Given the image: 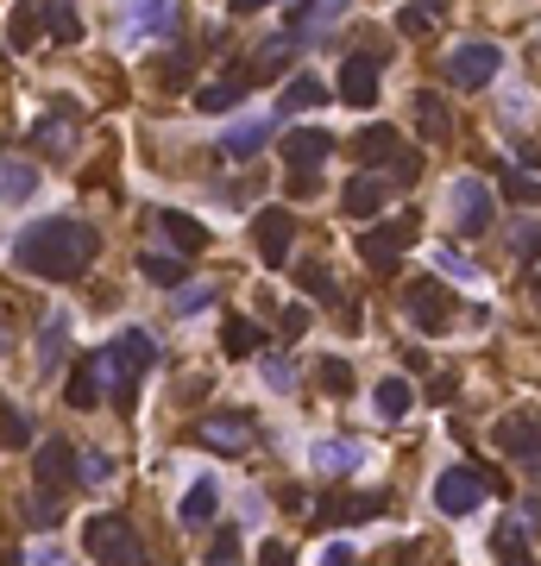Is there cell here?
<instances>
[{
    "mask_svg": "<svg viewBox=\"0 0 541 566\" xmlns=\"http://www.w3.org/2000/svg\"><path fill=\"white\" fill-rule=\"evenodd\" d=\"M102 252V233L89 221H70V214H51V221H32L13 246V271L26 278H45V283H63V278H82Z\"/></svg>",
    "mask_w": 541,
    "mask_h": 566,
    "instance_id": "1",
    "label": "cell"
},
{
    "mask_svg": "<svg viewBox=\"0 0 541 566\" xmlns=\"http://www.w3.org/2000/svg\"><path fill=\"white\" fill-rule=\"evenodd\" d=\"M82 541H89V554L102 566H145V547H139L127 516H89V522H82Z\"/></svg>",
    "mask_w": 541,
    "mask_h": 566,
    "instance_id": "2",
    "label": "cell"
},
{
    "mask_svg": "<svg viewBox=\"0 0 541 566\" xmlns=\"http://www.w3.org/2000/svg\"><path fill=\"white\" fill-rule=\"evenodd\" d=\"M491 485H497V479H491L485 465H454V472H440L435 479V504L447 516H472L491 497Z\"/></svg>",
    "mask_w": 541,
    "mask_h": 566,
    "instance_id": "3",
    "label": "cell"
},
{
    "mask_svg": "<svg viewBox=\"0 0 541 566\" xmlns=\"http://www.w3.org/2000/svg\"><path fill=\"white\" fill-rule=\"evenodd\" d=\"M152 359H157V346H152V334H139V328H127V334L107 346V365H120V372H107L114 390H120V403H132V390H139V378L152 372Z\"/></svg>",
    "mask_w": 541,
    "mask_h": 566,
    "instance_id": "4",
    "label": "cell"
},
{
    "mask_svg": "<svg viewBox=\"0 0 541 566\" xmlns=\"http://www.w3.org/2000/svg\"><path fill=\"white\" fill-rule=\"evenodd\" d=\"M497 447L510 453L529 479L541 485V415L536 410H510L504 422H497Z\"/></svg>",
    "mask_w": 541,
    "mask_h": 566,
    "instance_id": "5",
    "label": "cell"
},
{
    "mask_svg": "<svg viewBox=\"0 0 541 566\" xmlns=\"http://www.w3.org/2000/svg\"><path fill=\"white\" fill-rule=\"evenodd\" d=\"M403 315H410L422 334H447V328H454V296H447L435 278H422V283L403 290Z\"/></svg>",
    "mask_w": 541,
    "mask_h": 566,
    "instance_id": "6",
    "label": "cell"
},
{
    "mask_svg": "<svg viewBox=\"0 0 541 566\" xmlns=\"http://www.w3.org/2000/svg\"><path fill=\"white\" fill-rule=\"evenodd\" d=\"M497 70H504V51L491 38H466L460 51L447 57V82H460V89H485Z\"/></svg>",
    "mask_w": 541,
    "mask_h": 566,
    "instance_id": "7",
    "label": "cell"
},
{
    "mask_svg": "<svg viewBox=\"0 0 541 566\" xmlns=\"http://www.w3.org/2000/svg\"><path fill=\"white\" fill-rule=\"evenodd\" d=\"M410 239H415V221H378V227L360 239V258L372 271H397V258L410 252Z\"/></svg>",
    "mask_w": 541,
    "mask_h": 566,
    "instance_id": "8",
    "label": "cell"
},
{
    "mask_svg": "<svg viewBox=\"0 0 541 566\" xmlns=\"http://www.w3.org/2000/svg\"><path fill=\"white\" fill-rule=\"evenodd\" d=\"M378 510H385V497H378V491H328V497L315 504V522L346 529V522H372Z\"/></svg>",
    "mask_w": 541,
    "mask_h": 566,
    "instance_id": "9",
    "label": "cell"
},
{
    "mask_svg": "<svg viewBox=\"0 0 541 566\" xmlns=\"http://www.w3.org/2000/svg\"><path fill=\"white\" fill-rule=\"evenodd\" d=\"M177 7H170V0H127V7H120V32H127V38H170V32H177Z\"/></svg>",
    "mask_w": 541,
    "mask_h": 566,
    "instance_id": "10",
    "label": "cell"
},
{
    "mask_svg": "<svg viewBox=\"0 0 541 566\" xmlns=\"http://www.w3.org/2000/svg\"><path fill=\"white\" fill-rule=\"evenodd\" d=\"M378 63H385L378 51H353V57H346V63H340V102H346V107H372V102H378Z\"/></svg>",
    "mask_w": 541,
    "mask_h": 566,
    "instance_id": "11",
    "label": "cell"
},
{
    "mask_svg": "<svg viewBox=\"0 0 541 566\" xmlns=\"http://www.w3.org/2000/svg\"><path fill=\"white\" fill-rule=\"evenodd\" d=\"M454 227L472 233V239L491 227V189L479 177H460V182H454Z\"/></svg>",
    "mask_w": 541,
    "mask_h": 566,
    "instance_id": "12",
    "label": "cell"
},
{
    "mask_svg": "<svg viewBox=\"0 0 541 566\" xmlns=\"http://www.w3.org/2000/svg\"><path fill=\"white\" fill-rule=\"evenodd\" d=\"M252 239H258V258H264V264L278 271V264L290 258V239H296V221H290L284 208H264V214L252 221Z\"/></svg>",
    "mask_w": 541,
    "mask_h": 566,
    "instance_id": "13",
    "label": "cell"
},
{
    "mask_svg": "<svg viewBox=\"0 0 541 566\" xmlns=\"http://www.w3.org/2000/svg\"><path fill=\"white\" fill-rule=\"evenodd\" d=\"M196 440L214 447V453H246V447L258 440V428L246 422V415H208V422H196Z\"/></svg>",
    "mask_w": 541,
    "mask_h": 566,
    "instance_id": "14",
    "label": "cell"
},
{
    "mask_svg": "<svg viewBox=\"0 0 541 566\" xmlns=\"http://www.w3.org/2000/svg\"><path fill=\"white\" fill-rule=\"evenodd\" d=\"M328 152H334L328 127H296V132H284V164H290V170H315V164H328Z\"/></svg>",
    "mask_w": 541,
    "mask_h": 566,
    "instance_id": "15",
    "label": "cell"
},
{
    "mask_svg": "<svg viewBox=\"0 0 541 566\" xmlns=\"http://www.w3.org/2000/svg\"><path fill=\"white\" fill-rule=\"evenodd\" d=\"M102 385H107V353H102V359H82L77 372H70L63 403H70V410H95V403H102Z\"/></svg>",
    "mask_w": 541,
    "mask_h": 566,
    "instance_id": "16",
    "label": "cell"
},
{
    "mask_svg": "<svg viewBox=\"0 0 541 566\" xmlns=\"http://www.w3.org/2000/svg\"><path fill=\"white\" fill-rule=\"evenodd\" d=\"M340 13H346V0H303L296 13H290V32H296V45H309V38H321V32L334 26Z\"/></svg>",
    "mask_w": 541,
    "mask_h": 566,
    "instance_id": "17",
    "label": "cell"
},
{
    "mask_svg": "<svg viewBox=\"0 0 541 566\" xmlns=\"http://www.w3.org/2000/svg\"><path fill=\"white\" fill-rule=\"evenodd\" d=\"M410 114H415V132H422L428 145H440V139H454V114H447V102H440V95H428V89H422Z\"/></svg>",
    "mask_w": 541,
    "mask_h": 566,
    "instance_id": "18",
    "label": "cell"
},
{
    "mask_svg": "<svg viewBox=\"0 0 541 566\" xmlns=\"http://www.w3.org/2000/svg\"><path fill=\"white\" fill-rule=\"evenodd\" d=\"M360 460H365L360 440H315V447H309V465H315V472H334V479H340V472H353Z\"/></svg>",
    "mask_w": 541,
    "mask_h": 566,
    "instance_id": "19",
    "label": "cell"
},
{
    "mask_svg": "<svg viewBox=\"0 0 541 566\" xmlns=\"http://www.w3.org/2000/svg\"><path fill=\"white\" fill-rule=\"evenodd\" d=\"M70 465H77L70 440H45V447H38V485H45V491H63V485H70Z\"/></svg>",
    "mask_w": 541,
    "mask_h": 566,
    "instance_id": "20",
    "label": "cell"
},
{
    "mask_svg": "<svg viewBox=\"0 0 541 566\" xmlns=\"http://www.w3.org/2000/svg\"><path fill=\"white\" fill-rule=\"evenodd\" d=\"M385 196H390L385 177H353L346 182V214H353V221H372V214L385 208Z\"/></svg>",
    "mask_w": 541,
    "mask_h": 566,
    "instance_id": "21",
    "label": "cell"
},
{
    "mask_svg": "<svg viewBox=\"0 0 541 566\" xmlns=\"http://www.w3.org/2000/svg\"><path fill=\"white\" fill-rule=\"evenodd\" d=\"M271 132H278V120H246V127H233L227 139H221V157H252L271 145Z\"/></svg>",
    "mask_w": 541,
    "mask_h": 566,
    "instance_id": "22",
    "label": "cell"
},
{
    "mask_svg": "<svg viewBox=\"0 0 541 566\" xmlns=\"http://www.w3.org/2000/svg\"><path fill=\"white\" fill-rule=\"evenodd\" d=\"M32 189H38V170L26 157H0V202H26Z\"/></svg>",
    "mask_w": 541,
    "mask_h": 566,
    "instance_id": "23",
    "label": "cell"
},
{
    "mask_svg": "<svg viewBox=\"0 0 541 566\" xmlns=\"http://www.w3.org/2000/svg\"><path fill=\"white\" fill-rule=\"evenodd\" d=\"M157 227H164V239H170L177 252H202L208 246V227L202 221H189V214H157Z\"/></svg>",
    "mask_w": 541,
    "mask_h": 566,
    "instance_id": "24",
    "label": "cell"
},
{
    "mask_svg": "<svg viewBox=\"0 0 541 566\" xmlns=\"http://www.w3.org/2000/svg\"><path fill=\"white\" fill-rule=\"evenodd\" d=\"M258 346H264V328H258V321H227V328H221V353H227V359H246Z\"/></svg>",
    "mask_w": 541,
    "mask_h": 566,
    "instance_id": "25",
    "label": "cell"
},
{
    "mask_svg": "<svg viewBox=\"0 0 541 566\" xmlns=\"http://www.w3.org/2000/svg\"><path fill=\"white\" fill-rule=\"evenodd\" d=\"M491 547H497V566H536V554H529V541H522V522H516V516L497 529Z\"/></svg>",
    "mask_w": 541,
    "mask_h": 566,
    "instance_id": "26",
    "label": "cell"
},
{
    "mask_svg": "<svg viewBox=\"0 0 541 566\" xmlns=\"http://www.w3.org/2000/svg\"><path fill=\"white\" fill-rule=\"evenodd\" d=\"M63 340H70V315L57 309V315H45V334H38V359H45V372H57V359H63Z\"/></svg>",
    "mask_w": 541,
    "mask_h": 566,
    "instance_id": "27",
    "label": "cell"
},
{
    "mask_svg": "<svg viewBox=\"0 0 541 566\" xmlns=\"http://www.w3.org/2000/svg\"><path fill=\"white\" fill-rule=\"evenodd\" d=\"M32 139H38L45 152H70V139H77V114H63V107H57L51 120H38V132H32Z\"/></svg>",
    "mask_w": 541,
    "mask_h": 566,
    "instance_id": "28",
    "label": "cell"
},
{
    "mask_svg": "<svg viewBox=\"0 0 541 566\" xmlns=\"http://www.w3.org/2000/svg\"><path fill=\"white\" fill-rule=\"evenodd\" d=\"M303 107H321V82H315V76H296V82L284 89V95H278V120L303 114Z\"/></svg>",
    "mask_w": 541,
    "mask_h": 566,
    "instance_id": "29",
    "label": "cell"
},
{
    "mask_svg": "<svg viewBox=\"0 0 541 566\" xmlns=\"http://www.w3.org/2000/svg\"><path fill=\"white\" fill-rule=\"evenodd\" d=\"M45 32L63 38V45H77V38H82V13L70 7V0H51V7H45Z\"/></svg>",
    "mask_w": 541,
    "mask_h": 566,
    "instance_id": "30",
    "label": "cell"
},
{
    "mask_svg": "<svg viewBox=\"0 0 541 566\" xmlns=\"http://www.w3.org/2000/svg\"><path fill=\"white\" fill-rule=\"evenodd\" d=\"M246 95V76H233V82H208V89H196V107L202 114H227L233 102Z\"/></svg>",
    "mask_w": 541,
    "mask_h": 566,
    "instance_id": "31",
    "label": "cell"
},
{
    "mask_svg": "<svg viewBox=\"0 0 541 566\" xmlns=\"http://www.w3.org/2000/svg\"><path fill=\"white\" fill-rule=\"evenodd\" d=\"M32 38H38V7H26V0H20V7L7 13V45H13V51H26Z\"/></svg>",
    "mask_w": 541,
    "mask_h": 566,
    "instance_id": "32",
    "label": "cell"
},
{
    "mask_svg": "<svg viewBox=\"0 0 541 566\" xmlns=\"http://www.w3.org/2000/svg\"><path fill=\"white\" fill-rule=\"evenodd\" d=\"M139 271H145L157 290H177V283H183V258L177 252H170V258H164V252H145V258H139Z\"/></svg>",
    "mask_w": 541,
    "mask_h": 566,
    "instance_id": "33",
    "label": "cell"
},
{
    "mask_svg": "<svg viewBox=\"0 0 541 566\" xmlns=\"http://www.w3.org/2000/svg\"><path fill=\"white\" fill-rule=\"evenodd\" d=\"M372 403H378V415H403L415 403V390L403 385V378H385V385L372 390Z\"/></svg>",
    "mask_w": 541,
    "mask_h": 566,
    "instance_id": "34",
    "label": "cell"
},
{
    "mask_svg": "<svg viewBox=\"0 0 541 566\" xmlns=\"http://www.w3.org/2000/svg\"><path fill=\"white\" fill-rule=\"evenodd\" d=\"M353 152H360L365 164H385V157L397 152V139H390V127H365L360 139H353Z\"/></svg>",
    "mask_w": 541,
    "mask_h": 566,
    "instance_id": "35",
    "label": "cell"
},
{
    "mask_svg": "<svg viewBox=\"0 0 541 566\" xmlns=\"http://www.w3.org/2000/svg\"><path fill=\"white\" fill-rule=\"evenodd\" d=\"M26 440H32V415L0 403V447H26Z\"/></svg>",
    "mask_w": 541,
    "mask_h": 566,
    "instance_id": "36",
    "label": "cell"
},
{
    "mask_svg": "<svg viewBox=\"0 0 541 566\" xmlns=\"http://www.w3.org/2000/svg\"><path fill=\"white\" fill-rule=\"evenodd\" d=\"M183 522H189V529H196V522H208V516H214V485H208V479H202V485H189V497H183Z\"/></svg>",
    "mask_w": 541,
    "mask_h": 566,
    "instance_id": "37",
    "label": "cell"
},
{
    "mask_svg": "<svg viewBox=\"0 0 541 566\" xmlns=\"http://www.w3.org/2000/svg\"><path fill=\"white\" fill-rule=\"evenodd\" d=\"M397 26L410 32V38H422V32H435V0H410V7L397 13Z\"/></svg>",
    "mask_w": 541,
    "mask_h": 566,
    "instance_id": "38",
    "label": "cell"
},
{
    "mask_svg": "<svg viewBox=\"0 0 541 566\" xmlns=\"http://www.w3.org/2000/svg\"><path fill=\"white\" fill-rule=\"evenodd\" d=\"M315 372H321V390H328V397H346V390H353V365L346 359H321Z\"/></svg>",
    "mask_w": 541,
    "mask_h": 566,
    "instance_id": "39",
    "label": "cell"
},
{
    "mask_svg": "<svg viewBox=\"0 0 541 566\" xmlns=\"http://www.w3.org/2000/svg\"><path fill=\"white\" fill-rule=\"evenodd\" d=\"M303 290H309V296H321V303H328V296H334V271H328V264H321V258H309V264H303Z\"/></svg>",
    "mask_w": 541,
    "mask_h": 566,
    "instance_id": "40",
    "label": "cell"
},
{
    "mask_svg": "<svg viewBox=\"0 0 541 566\" xmlns=\"http://www.w3.org/2000/svg\"><path fill=\"white\" fill-rule=\"evenodd\" d=\"M77 465H82L77 472L82 485H107V479H114V460H107V453H77Z\"/></svg>",
    "mask_w": 541,
    "mask_h": 566,
    "instance_id": "41",
    "label": "cell"
},
{
    "mask_svg": "<svg viewBox=\"0 0 541 566\" xmlns=\"http://www.w3.org/2000/svg\"><path fill=\"white\" fill-rule=\"evenodd\" d=\"M516 258H522V264L541 258V221H522V227H516Z\"/></svg>",
    "mask_w": 541,
    "mask_h": 566,
    "instance_id": "42",
    "label": "cell"
},
{
    "mask_svg": "<svg viewBox=\"0 0 541 566\" xmlns=\"http://www.w3.org/2000/svg\"><path fill=\"white\" fill-rule=\"evenodd\" d=\"M26 510H32V522H45V529H51V522H57V491L38 485V491L26 497Z\"/></svg>",
    "mask_w": 541,
    "mask_h": 566,
    "instance_id": "43",
    "label": "cell"
},
{
    "mask_svg": "<svg viewBox=\"0 0 541 566\" xmlns=\"http://www.w3.org/2000/svg\"><path fill=\"white\" fill-rule=\"evenodd\" d=\"M208 566H239V535L233 529H221V541L208 547Z\"/></svg>",
    "mask_w": 541,
    "mask_h": 566,
    "instance_id": "44",
    "label": "cell"
},
{
    "mask_svg": "<svg viewBox=\"0 0 541 566\" xmlns=\"http://www.w3.org/2000/svg\"><path fill=\"white\" fill-rule=\"evenodd\" d=\"M385 170H390L385 182H415V152H390V157H385Z\"/></svg>",
    "mask_w": 541,
    "mask_h": 566,
    "instance_id": "45",
    "label": "cell"
},
{
    "mask_svg": "<svg viewBox=\"0 0 541 566\" xmlns=\"http://www.w3.org/2000/svg\"><path fill=\"white\" fill-rule=\"evenodd\" d=\"M264 385H271V390H290V385H296L290 359H264Z\"/></svg>",
    "mask_w": 541,
    "mask_h": 566,
    "instance_id": "46",
    "label": "cell"
},
{
    "mask_svg": "<svg viewBox=\"0 0 541 566\" xmlns=\"http://www.w3.org/2000/svg\"><path fill=\"white\" fill-rule=\"evenodd\" d=\"M157 82H164V89H183V82H189V57H170V63L157 70Z\"/></svg>",
    "mask_w": 541,
    "mask_h": 566,
    "instance_id": "47",
    "label": "cell"
},
{
    "mask_svg": "<svg viewBox=\"0 0 541 566\" xmlns=\"http://www.w3.org/2000/svg\"><path fill=\"white\" fill-rule=\"evenodd\" d=\"M303 328H309V309H284V315H278V334H284V340H296Z\"/></svg>",
    "mask_w": 541,
    "mask_h": 566,
    "instance_id": "48",
    "label": "cell"
},
{
    "mask_svg": "<svg viewBox=\"0 0 541 566\" xmlns=\"http://www.w3.org/2000/svg\"><path fill=\"white\" fill-rule=\"evenodd\" d=\"M258 566H296V554H290L284 541H264V554H258Z\"/></svg>",
    "mask_w": 541,
    "mask_h": 566,
    "instance_id": "49",
    "label": "cell"
},
{
    "mask_svg": "<svg viewBox=\"0 0 541 566\" xmlns=\"http://www.w3.org/2000/svg\"><path fill=\"white\" fill-rule=\"evenodd\" d=\"M504 189H510L516 202H541V182H522V170H516V177L504 182Z\"/></svg>",
    "mask_w": 541,
    "mask_h": 566,
    "instance_id": "50",
    "label": "cell"
},
{
    "mask_svg": "<svg viewBox=\"0 0 541 566\" xmlns=\"http://www.w3.org/2000/svg\"><path fill=\"white\" fill-rule=\"evenodd\" d=\"M290 196H315V170H290Z\"/></svg>",
    "mask_w": 541,
    "mask_h": 566,
    "instance_id": "51",
    "label": "cell"
},
{
    "mask_svg": "<svg viewBox=\"0 0 541 566\" xmlns=\"http://www.w3.org/2000/svg\"><path fill=\"white\" fill-rule=\"evenodd\" d=\"M321 566H353V547H340V541H334V547L321 554Z\"/></svg>",
    "mask_w": 541,
    "mask_h": 566,
    "instance_id": "52",
    "label": "cell"
},
{
    "mask_svg": "<svg viewBox=\"0 0 541 566\" xmlns=\"http://www.w3.org/2000/svg\"><path fill=\"white\" fill-rule=\"evenodd\" d=\"M32 566H70V561H63L57 547H38V554H32Z\"/></svg>",
    "mask_w": 541,
    "mask_h": 566,
    "instance_id": "53",
    "label": "cell"
},
{
    "mask_svg": "<svg viewBox=\"0 0 541 566\" xmlns=\"http://www.w3.org/2000/svg\"><path fill=\"white\" fill-rule=\"evenodd\" d=\"M522 271H529V290L541 296V258H536V264H522Z\"/></svg>",
    "mask_w": 541,
    "mask_h": 566,
    "instance_id": "54",
    "label": "cell"
},
{
    "mask_svg": "<svg viewBox=\"0 0 541 566\" xmlns=\"http://www.w3.org/2000/svg\"><path fill=\"white\" fill-rule=\"evenodd\" d=\"M233 13H252V7H264V0H227Z\"/></svg>",
    "mask_w": 541,
    "mask_h": 566,
    "instance_id": "55",
    "label": "cell"
}]
</instances>
